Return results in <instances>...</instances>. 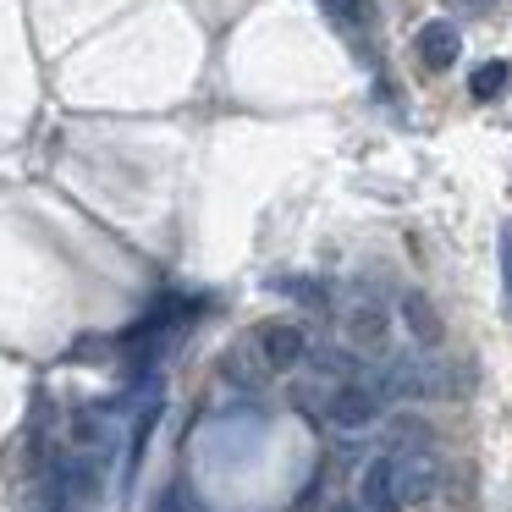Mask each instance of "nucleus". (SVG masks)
<instances>
[{"instance_id": "nucleus-8", "label": "nucleus", "mask_w": 512, "mask_h": 512, "mask_svg": "<svg viewBox=\"0 0 512 512\" xmlns=\"http://www.w3.org/2000/svg\"><path fill=\"white\" fill-rule=\"evenodd\" d=\"M155 512H193L188 485H166V490H160V501H155Z\"/></svg>"}, {"instance_id": "nucleus-9", "label": "nucleus", "mask_w": 512, "mask_h": 512, "mask_svg": "<svg viewBox=\"0 0 512 512\" xmlns=\"http://www.w3.org/2000/svg\"><path fill=\"white\" fill-rule=\"evenodd\" d=\"M501 292H507V309H512V226H501Z\"/></svg>"}, {"instance_id": "nucleus-11", "label": "nucleus", "mask_w": 512, "mask_h": 512, "mask_svg": "<svg viewBox=\"0 0 512 512\" xmlns=\"http://www.w3.org/2000/svg\"><path fill=\"white\" fill-rule=\"evenodd\" d=\"M325 512H364V507H358V501H347V496H342V501H331V507H325Z\"/></svg>"}, {"instance_id": "nucleus-6", "label": "nucleus", "mask_w": 512, "mask_h": 512, "mask_svg": "<svg viewBox=\"0 0 512 512\" xmlns=\"http://www.w3.org/2000/svg\"><path fill=\"white\" fill-rule=\"evenodd\" d=\"M457 50H463V39H457L452 23H424V28H419V56H424V67H452Z\"/></svg>"}, {"instance_id": "nucleus-1", "label": "nucleus", "mask_w": 512, "mask_h": 512, "mask_svg": "<svg viewBox=\"0 0 512 512\" xmlns=\"http://www.w3.org/2000/svg\"><path fill=\"white\" fill-rule=\"evenodd\" d=\"M435 457L424 446H391V452L369 457L358 474V507L364 512H408L413 501H424L435 490Z\"/></svg>"}, {"instance_id": "nucleus-4", "label": "nucleus", "mask_w": 512, "mask_h": 512, "mask_svg": "<svg viewBox=\"0 0 512 512\" xmlns=\"http://www.w3.org/2000/svg\"><path fill=\"white\" fill-rule=\"evenodd\" d=\"M347 342L364 347V353H386L391 314L380 309V303H353V309H347Z\"/></svg>"}, {"instance_id": "nucleus-5", "label": "nucleus", "mask_w": 512, "mask_h": 512, "mask_svg": "<svg viewBox=\"0 0 512 512\" xmlns=\"http://www.w3.org/2000/svg\"><path fill=\"white\" fill-rule=\"evenodd\" d=\"M402 325H408V336H413V342H424V347L441 342V314L430 309L424 292H402Z\"/></svg>"}, {"instance_id": "nucleus-10", "label": "nucleus", "mask_w": 512, "mask_h": 512, "mask_svg": "<svg viewBox=\"0 0 512 512\" xmlns=\"http://www.w3.org/2000/svg\"><path fill=\"white\" fill-rule=\"evenodd\" d=\"M325 12L336 23H364V0H325Z\"/></svg>"}, {"instance_id": "nucleus-3", "label": "nucleus", "mask_w": 512, "mask_h": 512, "mask_svg": "<svg viewBox=\"0 0 512 512\" xmlns=\"http://www.w3.org/2000/svg\"><path fill=\"white\" fill-rule=\"evenodd\" d=\"M259 358H265V369H298L303 358H309V336H303V325H292V320L259 325Z\"/></svg>"}, {"instance_id": "nucleus-2", "label": "nucleus", "mask_w": 512, "mask_h": 512, "mask_svg": "<svg viewBox=\"0 0 512 512\" xmlns=\"http://www.w3.org/2000/svg\"><path fill=\"white\" fill-rule=\"evenodd\" d=\"M325 419L336 430H369L380 419V391L364 386V380H342V386L325 397Z\"/></svg>"}, {"instance_id": "nucleus-7", "label": "nucleus", "mask_w": 512, "mask_h": 512, "mask_svg": "<svg viewBox=\"0 0 512 512\" xmlns=\"http://www.w3.org/2000/svg\"><path fill=\"white\" fill-rule=\"evenodd\" d=\"M507 78H512V72H507V61H485V67L474 72V83H468V89H474L479 100H496V94L507 89Z\"/></svg>"}]
</instances>
